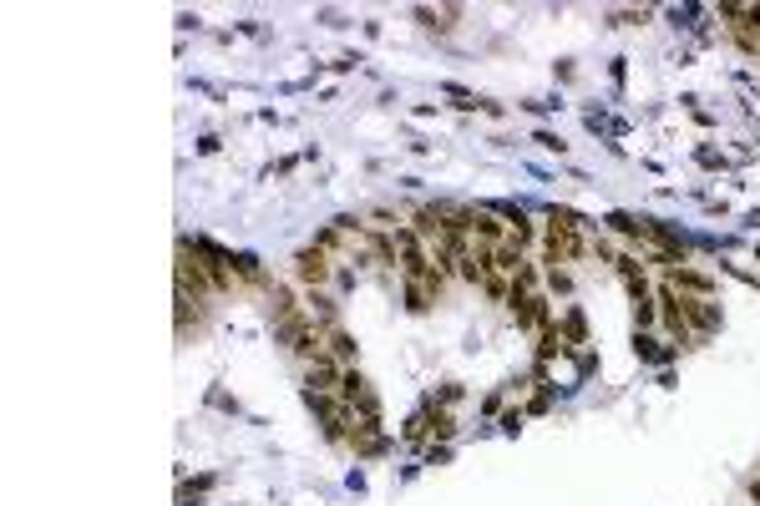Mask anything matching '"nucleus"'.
Returning <instances> with one entry per match:
<instances>
[{"label":"nucleus","instance_id":"f257e3e1","mask_svg":"<svg viewBox=\"0 0 760 506\" xmlns=\"http://www.w3.org/2000/svg\"><path fill=\"white\" fill-rule=\"evenodd\" d=\"M583 253H588V243H583V223H578L573 213H558V208H553V218H548V238H543V259L558 269V264L583 259Z\"/></svg>","mask_w":760,"mask_h":506},{"label":"nucleus","instance_id":"f03ea898","mask_svg":"<svg viewBox=\"0 0 760 506\" xmlns=\"http://www.w3.org/2000/svg\"><path fill=\"white\" fill-rule=\"evenodd\" d=\"M330 274H335V253H330V248H320V243L299 248V259H294V279H299L304 289L330 284Z\"/></svg>","mask_w":760,"mask_h":506},{"label":"nucleus","instance_id":"7ed1b4c3","mask_svg":"<svg viewBox=\"0 0 760 506\" xmlns=\"http://www.w3.org/2000/svg\"><path fill=\"white\" fill-rule=\"evenodd\" d=\"M178 289L193 294V299H208V294H213V279H208V269H203V259L193 253L188 238H178Z\"/></svg>","mask_w":760,"mask_h":506},{"label":"nucleus","instance_id":"20e7f679","mask_svg":"<svg viewBox=\"0 0 760 506\" xmlns=\"http://www.w3.org/2000/svg\"><path fill=\"white\" fill-rule=\"evenodd\" d=\"M654 299H659V314H664L669 340H674V345H690V340H695V329L684 324V314H679V294H674V284H669V279L659 284V294H654Z\"/></svg>","mask_w":760,"mask_h":506},{"label":"nucleus","instance_id":"39448f33","mask_svg":"<svg viewBox=\"0 0 760 506\" xmlns=\"http://www.w3.org/2000/svg\"><path fill=\"white\" fill-rule=\"evenodd\" d=\"M340 380H345V365H335L330 355L304 365V385H310V395H340Z\"/></svg>","mask_w":760,"mask_h":506},{"label":"nucleus","instance_id":"423d86ee","mask_svg":"<svg viewBox=\"0 0 760 506\" xmlns=\"http://www.w3.org/2000/svg\"><path fill=\"white\" fill-rule=\"evenodd\" d=\"M669 284H674V289H690V294H705V299H710V289H715V284H710V274L684 269V264H669Z\"/></svg>","mask_w":760,"mask_h":506},{"label":"nucleus","instance_id":"0eeeda50","mask_svg":"<svg viewBox=\"0 0 760 506\" xmlns=\"http://www.w3.org/2000/svg\"><path fill=\"white\" fill-rule=\"evenodd\" d=\"M325 345H330V360H335V365H345V370L355 365V340H350V334H345L340 324H330V329H325Z\"/></svg>","mask_w":760,"mask_h":506},{"label":"nucleus","instance_id":"6e6552de","mask_svg":"<svg viewBox=\"0 0 760 506\" xmlns=\"http://www.w3.org/2000/svg\"><path fill=\"white\" fill-rule=\"evenodd\" d=\"M188 324H203V299L178 289V334H188Z\"/></svg>","mask_w":760,"mask_h":506},{"label":"nucleus","instance_id":"1a4fd4ad","mask_svg":"<svg viewBox=\"0 0 760 506\" xmlns=\"http://www.w3.org/2000/svg\"><path fill=\"white\" fill-rule=\"evenodd\" d=\"M416 16H421L426 26H436V31H451V26H456V6H441V11H431V6H421Z\"/></svg>","mask_w":760,"mask_h":506},{"label":"nucleus","instance_id":"9d476101","mask_svg":"<svg viewBox=\"0 0 760 506\" xmlns=\"http://www.w3.org/2000/svg\"><path fill=\"white\" fill-rule=\"evenodd\" d=\"M568 340L583 345V319H578V314H568Z\"/></svg>","mask_w":760,"mask_h":506},{"label":"nucleus","instance_id":"9b49d317","mask_svg":"<svg viewBox=\"0 0 760 506\" xmlns=\"http://www.w3.org/2000/svg\"><path fill=\"white\" fill-rule=\"evenodd\" d=\"M750 501H755V506H760V476H755V481H750Z\"/></svg>","mask_w":760,"mask_h":506}]
</instances>
